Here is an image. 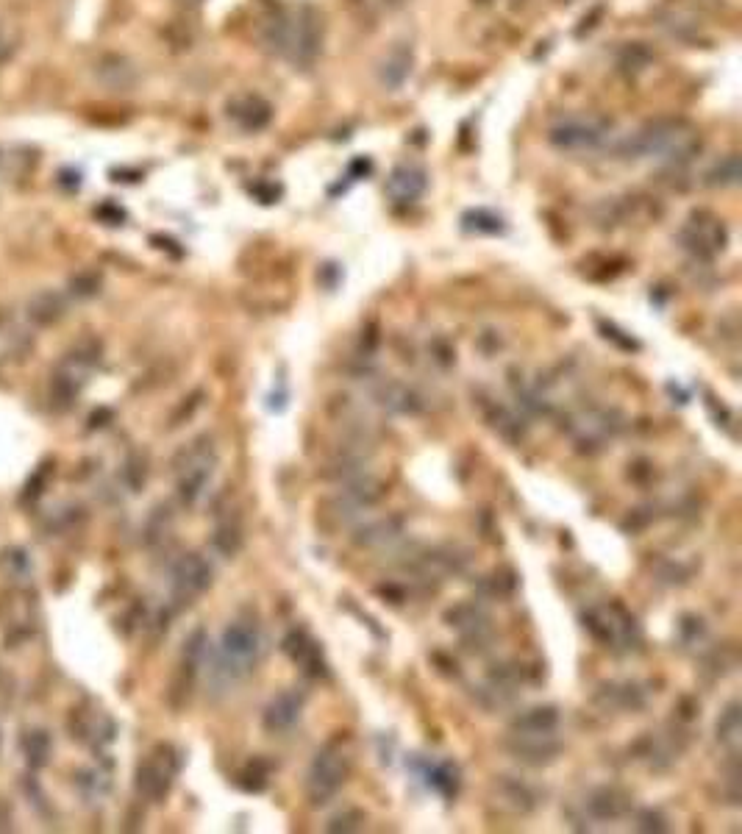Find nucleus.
<instances>
[{
	"label": "nucleus",
	"instance_id": "nucleus-17",
	"mask_svg": "<svg viewBox=\"0 0 742 834\" xmlns=\"http://www.w3.org/2000/svg\"><path fill=\"white\" fill-rule=\"evenodd\" d=\"M284 651L290 654L295 662H301V668L309 673V676H323L326 673V665H323V657H320V648L317 643H312L306 632H292L287 640H284Z\"/></svg>",
	"mask_w": 742,
	"mask_h": 834
},
{
	"label": "nucleus",
	"instance_id": "nucleus-12",
	"mask_svg": "<svg viewBox=\"0 0 742 834\" xmlns=\"http://www.w3.org/2000/svg\"><path fill=\"white\" fill-rule=\"evenodd\" d=\"M209 584H212V568L198 554H187L173 570V593L184 604L198 598L203 590H209Z\"/></svg>",
	"mask_w": 742,
	"mask_h": 834
},
{
	"label": "nucleus",
	"instance_id": "nucleus-23",
	"mask_svg": "<svg viewBox=\"0 0 742 834\" xmlns=\"http://www.w3.org/2000/svg\"><path fill=\"white\" fill-rule=\"evenodd\" d=\"M39 746H34V737H28L26 740V751H28V759H31V765H45L48 762V737L39 732Z\"/></svg>",
	"mask_w": 742,
	"mask_h": 834
},
{
	"label": "nucleus",
	"instance_id": "nucleus-19",
	"mask_svg": "<svg viewBox=\"0 0 742 834\" xmlns=\"http://www.w3.org/2000/svg\"><path fill=\"white\" fill-rule=\"evenodd\" d=\"M651 62H654V53H651V48L645 42H629L620 51V56H617V67L626 76H640V73H645L651 67Z\"/></svg>",
	"mask_w": 742,
	"mask_h": 834
},
{
	"label": "nucleus",
	"instance_id": "nucleus-22",
	"mask_svg": "<svg viewBox=\"0 0 742 834\" xmlns=\"http://www.w3.org/2000/svg\"><path fill=\"white\" fill-rule=\"evenodd\" d=\"M428 784H431L437 793H442V796H453L456 787H459V773H456V768H453L451 762H442V765H434V768L428 771Z\"/></svg>",
	"mask_w": 742,
	"mask_h": 834
},
{
	"label": "nucleus",
	"instance_id": "nucleus-6",
	"mask_svg": "<svg viewBox=\"0 0 742 834\" xmlns=\"http://www.w3.org/2000/svg\"><path fill=\"white\" fill-rule=\"evenodd\" d=\"M584 626L590 629V634L604 643L606 648L612 645H629L631 637H640V629H637V620L631 618L626 609L620 604H609V607H595L584 615Z\"/></svg>",
	"mask_w": 742,
	"mask_h": 834
},
{
	"label": "nucleus",
	"instance_id": "nucleus-14",
	"mask_svg": "<svg viewBox=\"0 0 742 834\" xmlns=\"http://www.w3.org/2000/svg\"><path fill=\"white\" fill-rule=\"evenodd\" d=\"M95 78L101 81L106 89H114V92H128L139 84V70L137 64L120 56V53H109L103 56L101 62L95 64Z\"/></svg>",
	"mask_w": 742,
	"mask_h": 834
},
{
	"label": "nucleus",
	"instance_id": "nucleus-8",
	"mask_svg": "<svg viewBox=\"0 0 742 834\" xmlns=\"http://www.w3.org/2000/svg\"><path fill=\"white\" fill-rule=\"evenodd\" d=\"M176 771H178L176 754H173L170 748L162 746L159 751H153L151 757L139 765V773H137L139 793L153 798V801H162V798L167 796V790L173 787Z\"/></svg>",
	"mask_w": 742,
	"mask_h": 834
},
{
	"label": "nucleus",
	"instance_id": "nucleus-9",
	"mask_svg": "<svg viewBox=\"0 0 742 834\" xmlns=\"http://www.w3.org/2000/svg\"><path fill=\"white\" fill-rule=\"evenodd\" d=\"M226 117L231 126L245 134H259L273 123V106L259 92H239L226 103Z\"/></svg>",
	"mask_w": 742,
	"mask_h": 834
},
{
	"label": "nucleus",
	"instance_id": "nucleus-5",
	"mask_svg": "<svg viewBox=\"0 0 742 834\" xmlns=\"http://www.w3.org/2000/svg\"><path fill=\"white\" fill-rule=\"evenodd\" d=\"M345 776H348V757L342 754L340 748H323L312 762L309 776H306V790H309L312 804H328L331 798L337 796Z\"/></svg>",
	"mask_w": 742,
	"mask_h": 834
},
{
	"label": "nucleus",
	"instance_id": "nucleus-21",
	"mask_svg": "<svg viewBox=\"0 0 742 834\" xmlns=\"http://www.w3.org/2000/svg\"><path fill=\"white\" fill-rule=\"evenodd\" d=\"M717 740L729 748V751H737V748H740V740H742L740 704H731V707L720 715V721H717Z\"/></svg>",
	"mask_w": 742,
	"mask_h": 834
},
{
	"label": "nucleus",
	"instance_id": "nucleus-13",
	"mask_svg": "<svg viewBox=\"0 0 742 834\" xmlns=\"http://www.w3.org/2000/svg\"><path fill=\"white\" fill-rule=\"evenodd\" d=\"M412 70H415V51L409 42H398L381 62H378V84L387 89V92H398V89L412 78Z\"/></svg>",
	"mask_w": 742,
	"mask_h": 834
},
{
	"label": "nucleus",
	"instance_id": "nucleus-16",
	"mask_svg": "<svg viewBox=\"0 0 742 834\" xmlns=\"http://www.w3.org/2000/svg\"><path fill=\"white\" fill-rule=\"evenodd\" d=\"M584 807L590 812L595 821H617L629 812V796L620 793L617 787H601L590 793V798L584 801Z\"/></svg>",
	"mask_w": 742,
	"mask_h": 834
},
{
	"label": "nucleus",
	"instance_id": "nucleus-4",
	"mask_svg": "<svg viewBox=\"0 0 742 834\" xmlns=\"http://www.w3.org/2000/svg\"><path fill=\"white\" fill-rule=\"evenodd\" d=\"M615 137V123L604 114H567L548 128V142L562 153L601 151Z\"/></svg>",
	"mask_w": 742,
	"mask_h": 834
},
{
	"label": "nucleus",
	"instance_id": "nucleus-25",
	"mask_svg": "<svg viewBox=\"0 0 742 834\" xmlns=\"http://www.w3.org/2000/svg\"><path fill=\"white\" fill-rule=\"evenodd\" d=\"M9 51H12V45H9V39L3 37V31H0V59H3Z\"/></svg>",
	"mask_w": 742,
	"mask_h": 834
},
{
	"label": "nucleus",
	"instance_id": "nucleus-11",
	"mask_svg": "<svg viewBox=\"0 0 742 834\" xmlns=\"http://www.w3.org/2000/svg\"><path fill=\"white\" fill-rule=\"evenodd\" d=\"M428 190V173L426 167L415 165V162H403V165L392 167V173L387 176V198L395 206H412L417 203Z\"/></svg>",
	"mask_w": 742,
	"mask_h": 834
},
{
	"label": "nucleus",
	"instance_id": "nucleus-20",
	"mask_svg": "<svg viewBox=\"0 0 742 834\" xmlns=\"http://www.w3.org/2000/svg\"><path fill=\"white\" fill-rule=\"evenodd\" d=\"M556 723H559V715H556L554 707H537V709H529L523 718H517L515 732L551 734V732H556Z\"/></svg>",
	"mask_w": 742,
	"mask_h": 834
},
{
	"label": "nucleus",
	"instance_id": "nucleus-7",
	"mask_svg": "<svg viewBox=\"0 0 742 834\" xmlns=\"http://www.w3.org/2000/svg\"><path fill=\"white\" fill-rule=\"evenodd\" d=\"M681 242H684V248L695 253V256L712 259V256H717L720 251H726L729 231L723 226V220H717L715 215L698 212V215L690 217V223L681 231Z\"/></svg>",
	"mask_w": 742,
	"mask_h": 834
},
{
	"label": "nucleus",
	"instance_id": "nucleus-1",
	"mask_svg": "<svg viewBox=\"0 0 742 834\" xmlns=\"http://www.w3.org/2000/svg\"><path fill=\"white\" fill-rule=\"evenodd\" d=\"M267 51L284 59L295 70H309L323 53L326 23L323 14L312 3H290L278 6L262 28Z\"/></svg>",
	"mask_w": 742,
	"mask_h": 834
},
{
	"label": "nucleus",
	"instance_id": "nucleus-2",
	"mask_svg": "<svg viewBox=\"0 0 742 834\" xmlns=\"http://www.w3.org/2000/svg\"><path fill=\"white\" fill-rule=\"evenodd\" d=\"M701 153V134L679 117H659L631 131L617 142L623 159H654L667 167H681Z\"/></svg>",
	"mask_w": 742,
	"mask_h": 834
},
{
	"label": "nucleus",
	"instance_id": "nucleus-3",
	"mask_svg": "<svg viewBox=\"0 0 742 834\" xmlns=\"http://www.w3.org/2000/svg\"><path fill=\"white\" fill-rule=\"evenodd\" d=\"M262 654H265V634L259 632V626L251 620H234L220 637L214 673L223 682L234 684L259 665Z\"/></svg>",
	"mask_w": 742,
	"mask_h": 834
},
{
	"label": "nucleus",
	"instance_id": "nucleus-24",
	"mask_svg": "<svg viewBox=\"0 0 742 834\" xmlns=\"http://www.w3.org/2000/svg\"><path fill=\"white\" fill-rule=\"evenodd\" d=\"M367 9H398L403 0H359Z\"/></svg>",
	"mask_w": 742,
	"mask_h": 834
},
{
	"label": "nucleus",
	"instance_id": "nucleus-26",
	"mask_svg": "<svg viewBox=\"0 0 742 834\" xmlns=\"http://www.w3.org/2000/svg\"><path fill=\"white\" fill-rule=\"evenodd\" d=\"M178 6H184V9H198L203 0H176Z\"/></svg>",
	"mask_w": 742,
	"mask_h": 834
},
{
	"label": "nucleus",
	"instance_id": "nucleus-18",
	"mask_svg": "<svg viewBox=\"0 0 742 834\" xmlns=\"http://www.w3.org/2000/svg\"><path fill=\"white\" fill-rule=\"evenodd\" d=\"M737 181H740V156L737 153H726L723 159H717L704 176V184L712 190H729Z\"/></svg>",
	"mask_w": 742,
	"mask_h": 834
},
{
	"label": "nucleus",
	"instance_id": "nucleus-10",
	"mask_svg": "<svg viewBox=\"0 0 742 834\" xmlns=\"http://www.w3.org/2000/svg\"><path fill=\"white\" fill-rule=\"evenodd\" d=\"M214 470V454L212 448L206 445L195 443V448H189L184 454V465L178 468V490H181V498L192 504L198 501V495L203 493V487L209 484Z\"/></svg>",
	"mask_w": 742,
	"mask_h": 834
},
{
	"label": "nucleus",
	"instance_id": "nucleus-15",
	"mask_svg": "<svg viewBox=\"0 0 742 834\" xmlns=\"http://www.w3.org/2000/svg\"><path fill=\"white\" fill-rule=\"evenodd\" d=\"M306 695L298 690H287V693L276 695L265 709V729L267 732H287L292 723L301 718V709Z\"/></svg>",
	"mask_w": 742,
	"mask_h": 834
},
{
	"label": "nucleus",
	"instance_id": "nucleus-27",
	"mask_svg": "<svg viewBox=\"0 0 742 834\" xmlns=\"http://www.w3.org/2000/svg\"><path fill=\"white\" fill-rule=\"evenodd\" d=\"M526 3H529V0H509V6H512V9H523Z\"/></svg>",
	"mask_w": 742,
	"mask_h": 834
}]
</instances>
